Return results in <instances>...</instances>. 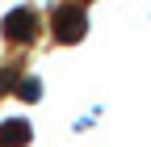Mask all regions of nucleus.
<instances>
[{"label": "nucleus", "instance_id": "7ed1b4c3", "mask_svg": "<svg viewBox=\"0 0 151 147\" xmlns=\"http://www.w3.org/2000/svg\"><path fill=\"white\" fill-rule=\"evenodd\" d=\"M34 139V126L25 118H9V122H0V147H25Z\"/></svg>", "mask_w": 151, "mask_h": 147}, {"label": "nucleus", "instance_id": "423d86ee", "mask_svg": "<svg viewBox=\"0 0 151 147\" xmlns=\"http://www.w3.org/2000/svg\"><path fill=\"white\" fill-rule=\"evenodd\" d=\"M80 4H84V0H80Z\"/></svg>", "mask_w": 151, "mask_h": 147}, {"label": "nucleus", "instance_id": "39448f33", "mask_svg": "<svg viewBox=\"0 0 151 147\" xmlns=\"http://www.w3.org/2000/svg\"><path fill=\"white\" fill-rule=\"evenodd\" d=\"M17 80H21V67H0V93L17 88Z\"/></svg>", "mask_w": 151, "mask_h": 147}, {"label": "nucleus", "instance_id": "20e7f679", "mask_svg": "<svg viewBox=\"0 0 151 147\" xmlns=\"http://www.w3.org/2000/svg\"><path fill=\"white\" fill-rule=\"evenodd\" d=\"M17 97H21V101H38V97H42V84H38L34 76L29 80H17Z\"/></svg>", "mask_w": 151, "mask_h": 147}, {"label": "nucleus", "instance_id": "f257e3e1", "mask_svg": "<svg viewBox=\"0 0 151 147\" xmlns=\"http://www.w3.org/2000/svg\"><path fill=\"white\" fill-rule=\"evenodd\" d=\"M50 30H55V38L59 42H80L84 34H88V13H84V4L80 0H71V4H59L50 13Z\"/></svg>", "mask_w": 151, "mask_h": 147}, {"label": "nucleus", "instance_id": "f03ea898", "mask_svg": "<svg viewBox=\"0 0 151 147\" xmlns=\"http://www.w3.org/2000/svg\"><path fill=\"white\" fill-rule=\"evenodd\" d=\"M0 34H4L9 42H17V46L34 42V38H38V13H34L29 4L9 9V13H4V21H0Z\"/></svg>", "mask_w": 151, "mask_h": 147}]
</instances>
